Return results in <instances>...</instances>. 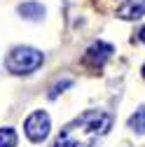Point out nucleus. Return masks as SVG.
<instances>
[{"instance_id":"1","label":"nucleus","mask_w":145,"mask_h":147,"mask_svg":"<svg viewBox=\"0 0 145 147\" xmlns=\"http://www.w3.org/2000/svg\"><path fill=\"white\" fill-rule=\"evenodd\" d=\"M112 126V115L103 110H84L80 117L68 121L56 136L54 147H94L101 136Z\"/></svg>"},{"instance_id":"2","label":"nucleus","mask_w":145,"mask_h":147,"mask_svg":"<svg viewBox=\"0 0 145 147\" xmlns=\"http://www.w3.org/2000/svg\"><path fill=\"white\" fill-rule=\"evenodd\" d=\"M42 65V51L33 47H16L7 56V70L14 75H28Z\"/></svg>"},{"instance_id":"3","label":"nucleus","mask_w":145,"mask_h":147,"mask_svg":"<svg viewBox=\"0 0 145 147\" xmlns=\"http://www.w3.org/2000/svg\"><path fill=\"white\" fill-rule=\"evenodd\" d=\"M49 115L45 112V110H35V112H30L24 121V131L28 136L30 142H42L47 136H49Z\"/></svg>"},{"instance_id":"4","label":"nucleus","mask_w":145,"mask_h":147,"mask_svg":"<svg viewBox=\"0 0 145 147\" xmlns=\"http://www.w3.org/2000/svg\"><path fill=\"white\" fill-rule=\"evenodd\" d=\"M112 51H115V47H112V45H108V42H94L91 47L84 51V59H82V61H84L87 65L101 68L108 59L112 56Z\"/></svg>"},{"instance_id":"5","label":"nucleus","mask_w":145,"mask_h":147,"mask_svg":"<svg viewBox=\"0 0 145 147\" xmlns=\"http://www.w3.org/2000/svg\"><path fill=\"white\" fill-rule=\"evenodd\" d=\"M145 14V0H126V3L117 9V16L119 19H140V16Z\"/></svg>"},{"instance_id":"6","label":"nucleus","mask_w":145,"mask_h":147,"mask_svg":"<svg viewBox=\"0 0 145 147\" xmlns=\"http://www.w3.org/2000/svg\"><path fill=\"white\" fill-rule=\"evenodd\" d=\"M19 14L28 21H40L45 16V7L40 3H35V0H28V3H21L19 5Z\"/></svg>"},{"instance_id":"7","label":"nucleus","mask_w":145,"mask_h":147,"mask_svg":"<svg viewBox=\"0 0 145 147\" xmlns=\"http://www.w3.org/2000/svg\"><path fill=\"white\" fill-rule=\"evenodd\" d=\"M129 128L136 131V133H145V105L138 107L136 112L129 117Z\"/></svg>"},{"instance_id":"8","label":"nucleus","mask_w":145,"mask_h":147,"mask_svg":"<svg viewBox=\"0 0 145 147\" xmlns=\"http://www.w3.org/2000/svg\"><path fill=\"white\" fill-rule=\"evenodd\" d=\"M16 131L14 128H9V126H5V128H0V147H16Z\"/></svg>"},{"instance_id":"9","label":"nucleus","mask_w":145,"mask_h":147,"mask_svg":"<svg viewBox=\"0 0 145 147\" xmlns=\"http://www.w3.org/2000/svg\"><path fill=\"white\" fill-rule=\"evenodd\" d=\"M70 84H72V82H70V80H63V82H59V84H56V86H54V89H51V91H49V98H56V96H59V94H61V91H63V89H68V86H70Z\"/></svg>"},{"instance_id":"10","label":"nucleus","mask_w":145,"mask_h":147,"mask_svg":"<svg viewBox=\"0 0 145 147\" xmlns=\"http://www.w3.org/2000/svg\"><path fill=\"white\" fill-rule=\"evenodd\" d=\"M138 40H140V42H145V26H143V28H140V33H138Z\"/></svg>"},{"instance_id":"11","label":"nucleus","mask_w":145,"mask_h":147,"mask_svg":"<svg viewBox=\"0 0 145 147\" xmlns=\"http://www.w3.org/2000/svg\"><path fill=\"white\" fill-rule=\"evenodd\" d=\"M143 77H145V65H143Z\"/></svg>"}]
</instances>
